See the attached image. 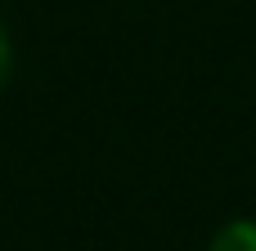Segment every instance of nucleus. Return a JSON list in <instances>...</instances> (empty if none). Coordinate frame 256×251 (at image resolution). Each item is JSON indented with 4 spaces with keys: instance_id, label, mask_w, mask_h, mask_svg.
I'll use <instances>...</instances> for the list:
<instances>
[{
    "instance_id": "2",
    "label": "nucleus",
    "mask_w": 256,
    "mask_h": 251,
    "mask_svg": "<svg viewBox=\"0 0 256 251\" xmlns=\"http://www.w3.org/2000/svg\"><path fill=\"white\" fill-rule=\"evenodd\" d=\"M9 63H14V49H9V36H4V22H0V85L9 76Z\"/></svg>"
},
{
    "instance_id": "1",
    "label": "nucleus",
    "mask_w": 256,
    "mask_h": 251,
    "mask_svg": "<svg viewBox=\"0 0 256 251\" xmlns=\"http://www.w3.org/2000/svg\"><path fill=\"white\" fill-rule=\"evenodd\" d=\"M207 251H256V220H230Z\"/></svg>"
}]
</instances>
